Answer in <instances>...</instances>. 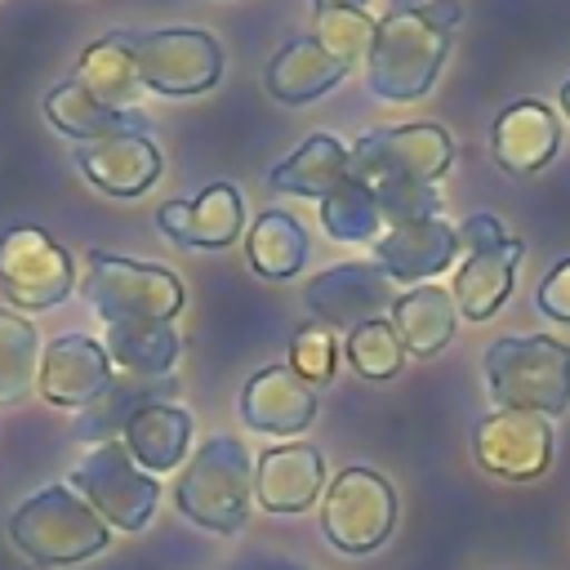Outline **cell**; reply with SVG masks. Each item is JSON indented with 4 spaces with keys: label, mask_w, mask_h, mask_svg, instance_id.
Here are the masks:
<instances>
[{
    "label": "cell",
    "mask_w": 570,
    "mask_h": 570,
    "mask_svg": "<svg viewBox=\"0 0 570 570\" xmlns=\"http://www.w3.org/2000/svg\"><path fill=\"white\" fill-rule=\"evenodd\" d=\"M557 147H561V125H557L552 107L539 98H521V102L503 107L490 125V156L512 178L539 174L557 156Z\"/></svg>",
    "instance_id": "16"
},
{
    "label": "cell",
    "mask_w": 570,
    "mask_h": 570,
    "mask_svg": "<svg viewBox=\"0 0 570 570\" xmlns=\"http://www.w3.org/2000/svg\"><path fill=\"white\" fill-rule=\"evenodd\" d=\"M120 445H125V450L134 454V463H138L142 472H151V476L178 472V463H183L187 450H191V414H187L183 405H174V401L142 405V410L129 419Z\"/></svg>",
    "instance_id": "21"
},
{
    "label": "cell",
    "mask_w": 570,
    "mask_h": 570,
    "mask_svg": "<svg viewBox=\"0 0 570 570\" xmlns=\"http://www.w3.org/2000/svg\"><path fill=\"white\" fill-rule=\"evenodd\" d=\"M374 18L365 9H321L316 22H312V40L334 58L343 62L347 71L356 62L370 58V45H374Z\"/></svg>",
    "instance_id": "32"
},
{
    "label": "cell",
    "mask_w": 570,
    "mask_h": 570,
    "mask_svg": "<svg viewBox=\"0 0 570 570\" xmlns=\"http://www.w3.org/2000/svg\"><path fill=\"white\" fill-rule=\"evenodd\" d=\"M396 525V490L383 472L374 468H343L321 503V534L347 552V557H365L374 548L387 543Z\"/></svg>",
    "instance_id": "9"
},
{
    "label": "cell",
    "mask_w": 570,
    "mask_h": 570,
    "mask_svg": "<svg viewBox=\"0 0 570 570\" xmlns=\"http://www.w3.org/2000/svg\"><path fill=\"white\" fill-rule=\"evenodd\" d=\"M485 387L499 410L557 419L570 410V347L552 334H508L485 347Z\"/></svg>",
    "instance_id": "1"
},
{
    "label": "cell",
    "mask_w": 570,
    "mask_h": 570,
    "mask_svg": "<svg viewBox=\"0 0 570 570\" xmlns=\"http://www.w3.org/2000/svg\"><path fill=\"white\" fill-rule=\"evenodd\" d=\"M67 485L111 525V530H129L138 534L156 503H160V481L151 472H142L134 463V454L120 441H102L94 450H85L67 476Z\"/></svg>",
    "instance_id": "6"
},
{
    "label": "cell",
    "mask_w": 570,
    "mask_h": 570,
    "mask_svg": "<svg viewBox=\"0 0 570 570\" xmlns=\"http://www.w3.org/2000/svg\"><path fill=\"white\" fill-rule=\"evenodd\" d=\"M71 80H76L80 89H89L102 107L125 111V116H134V107L142 102V80H138V67H134V58H129L120 31L94 40V45L80 53Z\"/></svg>",
    "instance_id": "24"
},
{
    "label": "cell",
    "mask_w": 570,
    "mask_h": 570,
    "mask_svg": "<svg viewBox=\"0 0 570 570\" xmlns=\"http://www.w3.org/2000/svg\"><path fill=\"white\" fill-rule=\"evenodd\" d=\"M267 183L276 191H289V196L325 200L338 183H347V147L334 134H307V142L294 156H285L281 165H272Z\"/></svg>",
    "instance_id": "26"
},
{
    "label": "cell",
    "mask_w": 570,
    "mask_h": 570,
    "mask_svg": "<svg viewBox=\"0 0 570 570\" xmlns=\"http://www.w3.org/2000/svg\"><path fill=\"white\" fill-rule=\"evenodd\" d=\"M472 459L499 481H534L552 463V419L525 410H490L472 428Z\"/></svg>",
    "instance_id": "11"
},
{
    "label": "cell",
    "mask_w": 570,
    "mask_h": 570,
    "mask_svg": "<svg viewBox=\"0 0 570 570\" xmlns=\"http://www.w3.org/2000/svg\"><path fill=\"white\" fill-rule=\"evenodd\" d=\"M347 361L361 379H392L405 365V347L392 330V321H365L347 334Z\"/></svg>",
    "instance_id": "33"
},
{
    "label": "cell",
    "mask_w": 570,
    "mask_h": 570,
    "mask_svg": "<svg viewBox=\"0 0 570 570\" xmlns=\"http://www.w3.org/2000/svg\"><path fill=\"white\" fill-rule=\"evenodd\" d=\"M343 76H347V67L334 62L312 36H303V40L285 45V49L267 62V94H272L276 102L298 107V102H312V98L330 94Z\"/></svg>",
    "instance_id": "25"
},
{
    "label": "cell",
    "mask_w": 570,
    "mask_h": 570,
    "mask_svg": "<svg viewBox=\"0 0 570 570\" xmlns=\"http://www.w3.org/2000/svg\"><path fill=\"white\" fill-rule=\"evenodd\" d=\"M107 356L111 365H120L125 374L138 379H169V370L178 365V330L169 321H120L107 325Z\"/></svg>",
    "instance_id": "27"
},
{
    "label": "cell",
    "mask_w": 570,
    "mask_h": 570,
    "mask_svg": "<svg viewBox=\"0 0 570 570\" xmlns=\"http://www.w3.org/2000/svg\"><path fill=\"white\" fill-rule=\"evenodd\" d=\"M321 485H325V459L307 441H285L254 459V503L272 517L307 512L321 499Z\"/></svg>",
    "instance_id": "15"
},
{
    "label": "cell",
    "mask_w": 570,
    "mask_h": 570,
    "mask_svg": "<svg viewBox=\"0 0 570 570\" xmlns=\"http://www.w3.org/2000/svg\"><path fill=\"white\" fill-rule=\"evenodd\" d=\"M245 254H249V267L263 276V281H289L303 272L307 263V232L294 214L285 209H263L249 227V240H245Z\"/></svg>",
    "instance_id": "28"
},
{
    "label": "cell",
    "mask_w": 570,
    "mask_h": 570,
    "mask_svg": "<svg viewBox=\"0 0 570 570\" xmlns=\"http://www.w3.org/2000/svg\"><path fill=\"white\" fill-rule=\"evenodd\" d=\"M9 539L40 566H76L107 548L111 525L71 485H45L13 508Z\"/></svg>",
    "instance_id": "3"
},
{
    "label": "cell",
    "mask_w": 570,
    "mask_h": 570,
    "mask_svg": "<svg viewBox=\"0 0 570 570\" xmlns=\"http://www.w3.org/2000/svg\"><path fill=\"white\" fill-rule=\"evenodd\" d=\"M316 387L289 365H267L240 387V419L263 436H298L316 419Z\"/></svg>",
    "instance_id": "17"
},
{
    "label": "cell",
    "mask_w": 570,
    "mask_h": 570,
    "mask_svg": "<svg viewBox=\"0 0 570 570\" xmlns=\"http://www.w3.org/2000/svg\"><path fill=\"white\" fill-rule=\"evenodd\" d=\"M334 361H338V343H334L330 325L307 321V325L294 330V338H289V370L303 383H312V387L330 383L334 379Z\"/></svg>",
    "instance_id": "34"
},
{
    "label": "cell",
    "mask_w": 570,
    "mask_h": 570,
    "mask_svg": "<svg viewBox=\"0 0 570 570\" xmlns=\"http://www.w3.org/2000/svg\"><path fill=\"white\" fill-rule=\"evenodd\" d=\"M116 379L111 356L98 338L89 334H58L45 352H40V374H36V392L58 405V410H85L89 401H98L107 392V383Z\"/></svg>",
    "instance_id": "13"
},
{
    "label": "cell",
    "mask_w": 570,
    "mask_h": 570,
    "mask_svg": "<svg viewBox=\"0 0 570 570\" xmlns=\"http://www.w3.org/2000/svg\"><path fill=\"white\" fill-rule=\"evenodd\" d=\"M85 303L102 316V325L120 321H174L187 303V289L174 272L156 263H134L116 254H89V276H85Z\"/></svg>",
    "instance_id": "5"
},
{
    "label": "cell",
    "mask_w": 570,
    "mask_h": 570,
    "mask_svg": "<svg viewBox=\"0 0 570 570\" xmlns=\"http://www.w3.org/2000/svg\"><path fill=\"white\" fill-rule=\"evenodd\" d=\"M174 503L187 521L214 534H236L254 503V459L240 436H209L178 472Z\"/></svg>",
    "instance_id": "2"
},
{
    "label": "cell",
    "mask_w": 570,
    "mask_h": 570,
    "mask_svg": "<svg viewBox=\"0 0 570 570\" xmlns=\"http://www.w3.org/2000/svg\"><path fill=\"white\" fill-rule=\"evenodd\" d=\"M45 116L53 129H62L67 138L76 142H89V138H107V134H125V129H142L138 116H125V111H111L102 107L89 89H80L76 80H62L49 89L45 98Z\"/></svg>",
    "instance_id": "29"
},
{
    "label": "cell",
    "mask_w": 570,
    "mask_h": 570,
    "mask_svg": "<svg viewBox=\"0 0 570 570\" xmlns=\"http://www.w3.org/2000/svg\"><path fill=\"white\" fill-rule=\"evenodd\" d=\"M321 227H325L334 240H347V245H374V240L387 232L374 191H370L365 183H356L352 174H347V183H338V187L321 200Z\"/></svg>",
    "instance_id": "30"
},
{
    "label": "cell",
    "mask_w": 570,
    "mask_h": 570,
    "mask_svg": "<svg viewBox=\"0 0 570 570\" xmlns=\"http://www.w3.org/2000/svg\"><path fill=\"white\" fill-rule=\"evenodd\" d=\"M450 53V31L432 27L423 9L414 13H387L374 27V45L365 58V85L383 102H410L423 98L436 85V71Z\"/></svg>",
    "instance_id": "4"
},
{
    "label": "cell",
    "mask_w": 570,
    "mask_h": 570,
    "mask_svg": "<svg viewBox=\"0 0 570 570\" xmlns=\"http://www.w3.org/2000/svg\"><path fill=\"white\" fill-rule=\"evenodd\" d=\"M521 254L525 245L503 236L499 245H485V249H472L463 258V267L454 272V285H450V298L459 307L463 321H490L508 294H512V276L521 267Z\"/></svg>",
    "instance_id": "20"
},
{
    "label": "cell",
    "mask_w": 570,
    "mask_h": 570,
    "mask_svg": "<svg viewBox=\"0 0 570 570\" xmlns=\"http://www.w3.org/2000/svg\"><path fill=\"white\" fill-rule=\"evenodd\" d=\"M414 9H423V0H392L387 13H414Z\"/></svg>",
    "instance_id": "39"
},
{
    "label": "cell",
    "mask_w": 570,
    "mask_h": 570,
    "mask_svg": "<svg viewBox=\"0 0 570 570\" xmlns=\"http://www.w3.org/2000/svg\"><path fill=\"white\" fill-rule=\"evenodd\" d=\"M160 232L174 245H191V249H218L232 245L240 223H245V205L240 191L232 183H209L196 200H169L156 214Z\"/></svg>",
    "instance_id": "19"
},
{
    "label": "cell",
    "mask_w": 570,
    "mask_h": 570,
    "mask_svg": "<svg viewBox=\"0 0 570 570\" xmlns=\"http://www.w3.org/2000/svg\"><path fill=\"white\" fill-rule=\"evenodd\" d=\"M0 285H4L9 303L27 307V312L58 307L76 285V263L49 232L9 227L0 236Z\"/></svg>",
    "instance_id": "10"
},
{
    "label": "cell",
    "mask_w": 570,
    "mask_h": 570,
    "mask_svg": "<svg viewBox=\"0 0 570 570\" xmlns=\"http://www.w3.org/2000/svg\"><path fill=\"white\" fill-rule=\"evenodd\" d=\"M76 169L107 196H142L160 178V151L147 129H125L71 147Z\"/></svg>",
    "instance_id": "14"
},
{
    "label": "cell",
    "mask_w": 570,
    "mask_h": 570,
    "mask_svg": "<svg viewBox=\"0 0 570 570\" xmlns=\"http://www.w3.org/2000/svg\"><path fill=\"white\" fill-rule=\"evenodd\" d=\"M312 4H316V13H321V9H361L365 0H312Z\"/></svg>",
    "instance_id": "38"
},
{
    "label": "cell",
    "mask_w": 570,
    "mask_h": 570,
    "mask_svg": "<svg viewBox=\"0 0 570 570\" xmlns=\"http://www.w3.org/2000/svg\"><path fill=\"white\" fill-rule=\"evenodd\" d=\"M454 160V138L441 125L370 129L347 147V174L365 187L383 183H436Z\"/></svg>",
    "instance_id": "8"
},
{
    "label": "cell",
    "mask_w": 570,
    "mask_h": 570,
    "mask_svg": "<svg viewBox=\"0 0 570 570\" xmlns=\"http://www.w3.org/2000/svg\"><path fill=\"white\" fill-rule=\"evenodd\" d=\"M40 334L18 312H0V405H18L36 392L40 374Z\"/></svg>",
    "instance_id": "31"
},
{
    "label": "cell",
    "mask_w": 570,
    "mask_h": 570,
    "mask_svg": "<svg viewBox=\"0 0 570 570\" xmlns=\"http://www.w3.org/2000/svg\"><path fill=\"white\" fill-rule=\"evenodd\" d=\"M142 89L187 98L205 94L223 76V45L200 27H165V31H120Z\"/></svg>",
    "instance_id": "7"
},
{
    "label": "cell",
    "mask_w": 570,
    "mask_h": 570,
    "mask_svg": "<svg viewBox=\"0 0 570 570\" xmlns=\"http://www.w3.org/2000/svg\"><path fill=\"white\" fill-rule=\"evenodd\" d=\"M165 392H169V379H138V374L111 379L98 401H89L85 410H76L71 436H76V441H89V445L116 441V436H125L129 419H134L142 405L165 401Z\"/></svg>",
    "instance_id": "23"
},
{
    "label": "cell",
    "mask_w": 570,
    "mask_h": 570,
    "mask_svg": "<svg viewBox=\"0 0 570 570\" xmlns=\"http://www.w3.org/2000/svg\"><path fill=\"white\" fill-rule=\"evenodd\" d=\"M459 236V254H472V249H485V245H499L503 240V227L494 214H472L463 218V227H454Z\"/></svg>",
    "instance_id": "36"
},
{
    "label": "cell",
    "mask_w": 570,
    "mask_h": 570,
    "mask_svg": "<svg viewBox=\"0 0 570 570\" xmlns=\"http://www.w3.org/2000/svg\"><path fill=\"white\" fill-rule=\"evenodd\" d=\"M561 107H566V116H570V80L561 85Z\"/></svg>",
    "instance_id": "40"
},
{
    "label": "cell",
    "mask_w": 570,
    "mask_h": 570,
    "mask_svg": "<svg viewBox=\"0 0 570 570\" xmlns=\"http://www.w3.org/2000/svg\"><path fill=\"white\" fill-rule=\"evenodd\" d=\"M454 258H459V236L441 214L436 218L396 223L374 240V263L392 281H432Z\"/></svg>",
    "instance_id": "18"
},
{
    "label": "cell",
    "mask_w": 570,
    "mask_h": 570,
    "mask_svg": "<svg viewBox=\"0 0 570 570\" xmlns=\"http://www.w3.org/2000/svg\"><path fill=\"white\" fill-rule=\"evenodd\" d=\"M534 303H539V312H543V316H552V321H566V325H570V258H566V263H557V267L539 281Z\"/></svg>",
    "instance_id": "35"
},
{
    "label": "cell",
    "mask_w": 570,
    "mask_h": 570,
    "mask_svg": "<svg viewBox=\"0 0 570 570\" xmlns=\"http://www.w3.org/2000/svg\"><path fill=\"white\" fill-rule=\"evenodd\" d=\"M454 325H459V307L441 285H414L392 303V330L405 356H436L454 338Z\"/></svg>",
    "instance_id": "22"
},
{
    "label": "cell",
    "mask_w": 570,
    "mask_h": 570,
    "mask_svg": "<svg viewBox=\"0 0 570 570\" xmlns=\"http://www.w3.org/2000/svg\"><path fill=\"white\" fill-rule=\"evenodd\" d=\"M423 18H428L432 27H441V31H454V22H459L463 13H459L454 0H423Z\"/></svg>",
    "instance_id": "37"
},
{
    "label": "cell",
    "mask_w": 570,
    "mask_h": 570,
    "mask_svg": "<svg viewBox=\"0 0 570 570\" xmlns=\"http://www.w3.org/2000/svg\"><path fill=\"white\" fill-rule=\"evenodd\" d=\"M303 303L321 325L352 334L365 321H383L396 294H392V276L379 263H338L307 281Z\"/></svg>",
    "instance_id": "12"
}]
</instances>
